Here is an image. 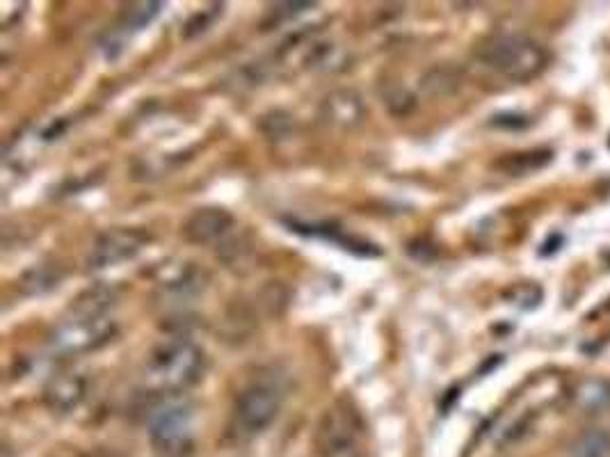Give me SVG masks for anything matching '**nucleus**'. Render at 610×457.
Returning <instances> with one entry per match:
<instances>
[{
    "label": "nucleus",
    "mask_w": 610,
    "mask_h": 457,
    "mask_svg": "<svg viewBox=\"0 0 610 457\" xmlns=\"http://www.w3.org/2000/svg\"><path fill=\"white\" fill-rule=\"evenodd\" d=\"M117 334V323L103 307H80L74 316L62 320L51 334V346L60 355H83L99 350Z\"/></svg>",
    "instance_id": "4"
},
{
    "label": "nucleus",
    "mask_w": 610,
    "mask_h": 457,
    "mask_svg": "<svg viewBox=\"0 0 610 457\" xmlns=\"http://www.w3.org/2000/svg\"><path fill=\"white\" fill-rule=\"evenodd\" d=\"M87 394V382L78 373H60L46 384L44 400L53 412L67 414L74 412L83 403Z\"/></svg>",
    "instance_id": "10"
},
{
    "label": "nucleus",
    "mask_w": 610,
    "mask_h": 457,
    "mask_svg": "<svg viewBox=\"0 0 610 457\" xmlns=\"http://www.w3.org/2000/svg\"><path fill=\"white\" fill-rule=\"evenodd\" d=\"M149 238L138 229H112L99 236L94 243V250L90 254V266L94 270L117 268L126 261H133L144 247H147Z\"/></svg>",
    "instance_id": "7"
},
{
    "label": "nucleus",
    "mask_w": 610,
    "mask_h": 457,
    "mask_svg": "<svg viewBox=\"0 0 610 457\" xmlns=\"http://www.w3.org/2000/svg\"><path fill=\"white\" fill-rule=\"evenodd\" d=\"M195 405L183 396H167L149 414L151 444L165 457H181L195 439Z\"/></svg>",
    "instance_id": "3"
},
{
    "label": "nucleus",
    "mask_w": 610,
    "mask_h": 457,
    "mask_svg": "<svg viewBox=\"0 0 610 457\" xmlns=\"http://www.w3.org/2000/svg\"><path fill=\"white\" fill-rule=\"evenodd\" d=\"M318 117L339 131H352L366 119L364 99L355 90H334L320 101Z\"/></svg>",
    "instance_id": "8"
},
{
    "label": "nucleus",
    "mask_w": 610,
    "mask_h": 457,
    "mask_svg": "<svg viewBox=\"0 0 610 457\" xmlns=\"http://www.w3.org/2000/svg\"><path fill=\"white\" fill-rule=\"evenodd\" d=\"M284 405V387L277 378L252 380L240 391L234 407V428L240 437H256L263 430H268L282 412Z\"/></svg>",
    "instance_id": "5"
},
{
    "label": "nucleus",
    "mask_w": 610,
    "mask_h": 457,
    "mask_svg": "<svg viewBox=\"0 0 610 457\" xmlns=\"http://www.w3.org/2000/svg\"><path fill=\"white\" fill-rule=\"evenodd\" d=\"M160 10H163V3H138V5H131L126 10V23L133 30L144 28V26H147V23H151V21L156 19V16L160 14Z\"/></svg>",
    "instance_id": "14"
},
{
    "label": "nucleus",
    "mask_w": 610,
    "mask_h": 457,
    "mask_svg": "<svg viewBox=\"0 0 610 457\" xmlns=\"http://www.w3.org/2000/svg\"><path fill=\"white\" fill-rule=\"evenodd\" d=\"M576 403L585 412H599L610 405V387L604 382H585L576 391Z\"/></svg>",
    "instance_id": "13"
},
{
    "label": "nucleus",
    "mask_w": 610,
    "mask_h": 457,
    "mask_svg": "<svg viewBox=\"0 0 610 457\" xmlns=\"http://www.w3.org/2000/svg\"><path fill=\"white\" fill-rule=\"evenodd\" d=\"M476 60L485 69L508 80H531L547 64L544 48L524 35H494L476 48Z\"/></svg>",
    "instance_id": "2"
},
{
    "label": "nucleus",
    "mask_w": 610,
    "mask_h": 457,
    "mask_svg": "<svg viewBox=\"0 0 610 457\" xmlns=\"http://www.w3.org/2000/svg\"><path fill=\"white\" fill-rule=\"evenodd\" d=\"M569 457H610V430L595 428L583 432V435L569 446Z\"/></svg>",
    "instance_id": "12"
},
{
    "label": "nucleus",
    "mask_w": 610,
    "mask_h": 457,
    "mask_svg": "<svg viewBox=\"0 0 610 457\" xmlns=\"http://www.w3.org/2000/svg\"><path fill=\"white\" fill-rule=\"evenodd\" d=\"M323 457H361V426L355 412L336 407L323 416L318 428Z\"/></svg>",
    "instance_id": "6"
},
{
    "label": "nucleus",
    "mask_w": 610,
    "mask_h": 457,
    "mask_svg": "<svg viewBox=\"0 0 610 457\" xmlns=\"http://www.w3.org/2000/svg\"><path fill=\"white\" fill-rule=\"evenodd\" d=\"M234 229V218L224 208H199L183 224V236L195 245H215Z\"/></svg>",
    "instance_id": "9"
},
{
    "label": "nucleus",
    "mask_w": 610,
    "mask_h": 457,
    "mask_svg": "<svg viewBox=\"0 0 610 457\" xmlns=\"http://www.w3.org/2000/svg\"><path fill=\"white\" fill-rule=\"evenodd\" d=\"M387 106L391 108V112H396V115H407L414 106V99L405 90H396L387 94Z\"/></svg>",
    "instance_id": "15"
},
{
    "label": "nucleus",
    "mask_w": 610,
    "mask_h": 457,
    "mask_svg": "<svg viewBox=\"0 0 610 457\" xmlns=\"http://www.w3.org/2000/svg\"><path fill=\"white\" fill-rule=\"evenodd\" d=\"M204 350L188 339H172L158 346L149 362V380L167 396H181L202 380Z\"/></svg>",
    "instance_id": "1"
},
{
    "label": "nucleus",
    "mask_w": 610,
    "mask_h": 457,
    "mask_svg": "<svg viewBox=\"0 0 610 457\" xmlns=\"http://www.w3.org/2000/svg\"><path fill=\"white\" fill-rule=\"evenodd\" d=\"M158 288L174 298H192L204 288V275L190 263H179L163 272V277L158 279Z\"/></svg>",
    "instance_id": "11"
}]
</instances>
